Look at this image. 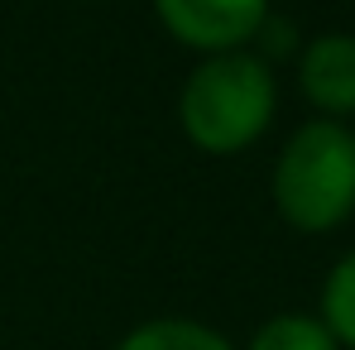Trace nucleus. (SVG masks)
Returning <instances> with one entry per match:
<instances>
[{"label":"nucleus","mask_w":355,"mask_h":350,"mask_svg":"<svg viewBox=\"0 0 355 350\" xmlns=\"http://www.w3.org/2000/svg\"><path fill=\"white\" fill-rule=\"evenodd\" d=\"M274 106H279V87L269 62L245 49L207 53L178 91L182 134L202 154H216V159L245 154L274 125Z\"/></svg>","instance_id":"f257e3e1"},{"label":"nucleus","mask_w":355,"mask_h":350,"mask_svg":"<svg viewBox=\"0 0 355 350\" xmlns=\"http://www.w3.org/2000/svg\"><path fill=\"white\" fill-rule=\"evenodd\" d=\"M274 207L302 235L336 231L355 211V130L307 120L274 164Z\"/></svg>","instance_id":"f03ea898"},{"label":"nucleus","mask_w":355,"mask_h":350,"mask_svg":"<svg viewBox=\"0 0 355 350\" xmlns=\"http://www.w3.org/2000/svg\"><path fill=\"white\" fill-rule=\"evenodd\" d=\"M164 29L197 53H236L269 24V0H154Z\"/></svg>","instance_id":"7ed1b4c3"},{"label":"nucleus","mask_w":355,"mask_h":350,"mask_svg":"<svg viewBox=\"0 0 355 350\" xmlns=\"http://www.w3.org/2000/svg\"><path fill=\"white\" fill-rule=\"evenodd\" d=\"M297 87L322 120L355 116V34H317L297 58Z\"/></svg>","instance_id":"20e7f679"},{"label":"nucleus","mask_w":355,"mask_h":350,"mask_svg":"<svg viewBox=\"0 0 355 350\" xmlns=\"http://www.w3.org/2000/svg\"><path fill=\"white\" fill-rule=\"evenodd\" d=\"M116 350H236L221 331L202 326V322H187V317H159V322H144L135 326Z\"/></svg>","instance_id":"39448f33"},{"label":"nucleus","mask_w":355,"mask_h":350,"mask_svg":"<svg viewBox=\"0 0 355 350\" xmlns=\"http://www.w3.org/2000/svg\"><path fill=\"white\" fill-rule=\"evenodd\" d=\"M250 350H341L336 336L322 326V317H307V312H279L269 317L254 336Z\"/></svg>","instance_id":"423d86ee"},{"label":"nucleus","mask_w":355,"mask_h":350,"mask_svg":"<svg viewBox=\"0 0 355 350\" xmlns=\"http://www.w3.org/2000/svg\"><path fill=\"white\" fill-rule=\"evenodd\" d=\"M322 326L336 336V346L355 350V250L336 259V269L322 283Z\"/></svg>","instance_id":"0eeeda50"}]
</instances>
